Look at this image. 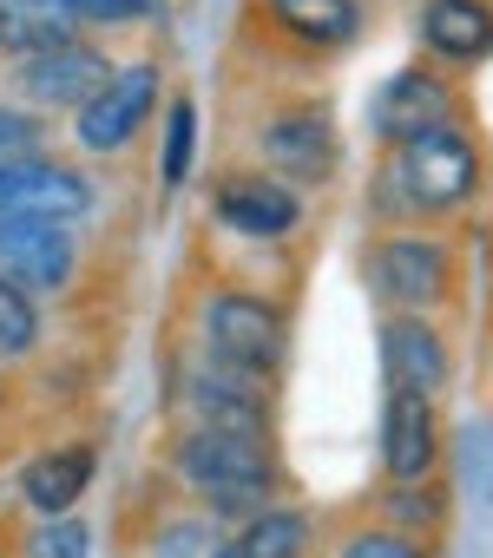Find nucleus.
I'll use <instances>...</instances> for the list:
<instances>
[{
    "instance_id": "1",
    "label": "nucleus",
    "mask_w": 493,
    "mask_h": 558,
    "mask_svg": "<svg viewBox=\"0 0 493 558\" xmlns=\"http://www.w3.org/2000/svg\"><path fill=\"white\" fill-rule=\"evenodd\" d=\"M171 473L197 506H211V519H251L264 506H284V466L270 440H251V434L184 427L171 447Z\"/></svg>"
},
{
    "instance_id": "2",
    "label": "nucleus",
    "mask_w": 493,
    "mask_h": 558,
    "mask_svg": "<svg viewBox=\"0 0 493 558\" xmlns=\"http://www.w3.org/2000/svg\"><path fill=\"white\" fill-rule=\"evenodd\" d=\"M473 191H480V145L460 119L408 138V145H388V165H382V210L388 217L441 223V217H460L473 204Z\"/></svg>"
},
{
    "instance_id": "3",
    "label": "nucleus",
    "mask_w": 493,
    "mask_h": 558,
    "mask_svg": "<svg viewBox=\"0 0 493 558\" xmlns=\"http://www.w3.org/2000/svg\"><path fill=\"white\" fill-rule=\"evenodd\" d=\"M369 290L388 316H428L454 296V250L434 230H388L369 250Z\"/></svg>"
},
{
    "instance_id": "4",
    "label": "nucleus",
    "mask_w": 493,
    "mask_h": 558,
    "mask_svg": "<svg viewBox=\"0 0 493 558\" xmlns=\"http://www.w3.org/2000/svg\"><path fill=\"white\" fill-rule=\"evenodd\" d=\"M197 329H204V355L237 362V368H257V375H277V362L290 349L284 310L251 296V290H211L204 310H197Z\"/></svg>"
},
{
    "instance_id": "5",
    "label": "nucleus",
    "mask_w": 493,
    "mask_h": 558,
    "mask_svg": "<svg viewBox=\"0 0 493 558\" xmlns=\"http://www.w3.org/2000/svg\"><path fill=\"white\" fill-rule=\"evenodd\" d=\"M184 408H191V427L270 440V375L257 368H237L197 349V362L184 368Z\"/></svg>"
},
{
    "instance_id": "6",
    "label": "nucleus",
    "mask_w": 493,
    "mask_h": 558,
    "mask_svg": "<svg viewBox=\"0 0 493 558\" xmlns=\"http://www.w3.org/2000/svg\"><path fill=\"white\" fill-rule=\"evenodd\" d=\"M93 210V184L60 158H0V217L8 223H80Z\"/></svg>"
},
{
    "instance_id": "7",
    "label": "nucleus",
    "mask_w": 493,
    "mask_h": 558,
    "mask_svg": "<svg viewBox=\"0 0 493 558\" xmlns=\"http://www.w3.org/2000/svg\"><path fill=\"white\" fill-rule=\"evenodd\" d=\"M112 73H119V66H112L99 47H86V40L53 47V53H34V60H14L21 99H27V106H47V112H86V106L106 93Z\"/></svg>"
},
{
    "instance_id": "8",
    "label": "nucleus",
    "mask_w": 493,
    "mask_h": 558,
    "mask_svg": "<svg viewBox=\"0 0 493 558\" xmlns=\"http://www.w3.org/2000/svg\"><path fill=\"white\" fill-rule=\"evenodd\" d=\"M158 86H165V73H158L152 60H132V66H119V73L106 80V93H99L86 112H73V125H80V145H86V151H99V158L125 151V145L145 132V119H152V106H158Z\"/></svg>"
},
{
    "instance_id": "9",
    "label": "nucleus",
    "mask_w": 493,
    "mask_h": 558,
    "mask_svg": "<svg viewBox=\"0 0 493 558\" xmlns=\"http://www.w3.org/2000/svg\"><path fill=\"white\" fill-rule=\"evenodd\" d=\"M257 151H264L270 178H284V184H323V178H336V158H342L336 125L316 106H290L277 119H264Z\"/></svg>"
},
{
    "instance_id": "10",
    "label": "nucleus",
    "mask_w": 493,
    "mask_h": 558,
    "mask_svg": "<svg viewBox=\"0 0 493 558\" xmlns=\"http://www.w3.org/2000/svg\"><path fill=\"white\" fill-rule=\"evenodd\" d=\"M80 269L73 223H8L0 217V283L14 290H67Z\"/></svg>"
},
{
    "instance_id": "11",
    "label": "nucleus",
    "mask_w": 493,
    "mask_h": 558,
    "mask_svg": "<svg viewBox=\"0 0 493 558\" xmlns=\"http://www.w3.org/2000/svg\"><path fill=\"white\" fill-rule=\"evenodd\" d=\"M441 466V414L434 395H395L382 401V480L388 486H421Z\"/></svg>"
},
{
    "instance_id": "12",
    "label": "nucleus",
    "mask_w": 493,
    "mask_h": 558,
    "mask_svg": "<svg viewBox=\"0 0 493 558\" xmlns=\"http://www.w3.org/2000/svg\"><path fill=\"white\" fill-rule=\"evenodd\" d=\"M454 119H460L454 112V86L434 66H401L369 106V125H375L382 145H408V138H421L434 125H454Z\"/></svg>"
},
{
    "instance_id": "13",
    "label": "nucleus",
    "mask_w": 493,
    "mask_h": 558,
    "mask_svg": "<svg viewBox=\"0 0 493 558\" xmlns=\"http://www.w3.org/2000/svg\"><path fill=\"white\" fill-rule=\"evenodd\" d=\"M211 204H217V223H230V230H243V236H257V243L290 236V230L303 223L297 184L270 178V171H237V178H224Z\"/></svg>"
},
{
    "instance_id": "14",
    "label": "nucleus",
    "mask_w": 493,
    "mask_h": 558,
    "mask_svg": "<svg viewBox=\"0 0 493 558\" xmlns=\"http://www.w3.org/2000/svg\"><path fill=\"white\" fill-rule=\"evenodd\" d=\"M382 381L395 395H441L447 381V342L428 316H388L382 323Z\"/></svg>"
},
{
    "instance_id": "15",
    "label": "nucleus",
    "mask_w": 493,
    "mask_h": 558,
    "mask_svg": "<svg viewBox=\"0 0 493 558\" xmlns=\"http://www.w3.org/2000/svg\"><path fill=\"white\" fill-rule=\"evenodd\" d=\"M93 473H99V447H86V440L47 447V453H34V460L21 466V499H27L34 519H60V512H73V506L86 499Z\"/></svg>"
},
{
    "instance_id": "16",
    "label": "nucleus",
    "mask_w": 493,
    "mask_h": 558,
    "mask_svg": "<svg viewBox=\"0 0 493 558\" xmlns=\"http://www.w3.org/2000/svg\"><path fill=\"white\" fill-rule=\"evenodd\" d=\"M421 47L441 66H473L493 53V8L486 0H428L421 8Z\"/></svg>"
},
{
    "instance_id": "17",
    "label": "nucleus",
    "mask_w": 493,
    "mask_h": 558,
    "mask_svg": "<svg viewBox=\"0 0 493 558\" xmlns=\"http://www.w3.org/2000/svg\"><path fill=\"white\" fill-rule=\"evenodd\" d=\"M80 27L86 21L67 8V0H0V53L8 60H34V53L73 47Z\"/></svg>"
},
{
    "instance_id": "18",
    "label": "nucleus",
    "mask_w": 493,
    "mask_h": 558,
    "mask_svg": "<svg viewBox=\"0 0 493 558\" xmlns=\"http://www.w3.org/2000/svg\"><path fill=\"white\" fill-rule=\"evenodd\" d=\"M310 551H316V525L297 506H264L237 519V532H224V558H310Z\"/></svg>"
},
{
    "instance_id": "19",
    "label": "nucleus",
    "mask_w": 493,
    "mask_h": 558,
    "mask_svg": "<svg viewBox=\"0 0 493 558\" xmlns=\"http://www.w3.org/2000/svg\"><path fill=\"white\" fill-rule=\"evenodd\" d=\"M264 14L303 47H349L362 34V0H264Z\"/></svg>"
},
{
    "instance_id": "20",
    "label": "nucleus",
    "mask_w": 493,
    "mask_h": 558,
    "mask_svg": "<svg viewBox=\"0 0 493 558\" xmlns=\"http://www.w3.org/2000/svg\"><path fill=\"white\" fill-rule=\"evenodd\" d=\"M441 519H447V499H441L434 480H421V486H388V493H382V525H395V532H408V538H434Z\"/></svg>"
},
{
    "instance_id": "21",
    "label": "nucleus",
    "mask_w": 493,
    "mask_h": 558,
    "mask_svg": "<svg viewBox=\"0 0 493 558\" xmlns=\"http://www.w3.org/2000/svg\"><path fill=\"white\" fill-rule=\"evenodd\" d=\"M145 558H224V532L217 519H165L152 538H145Z\"/></svg>"
},
{
    "instance_id": "22",
    "label": "nucleus",
    "mask_w": 493,
    "mask_h": 558,
    "mask_svg": "<svg viewBox=\"0 0 493 558\" xmlns=\"http://www.w3.org/2000/svg\"><path fill=\"white\" fill-rule=\"evenodd\" d=\"M34 342H40V310H34V296L14 290V283H0V362H27Z\"/></svg>"
},
{
    "instance_id": "23",
    "label": "nucleus",
    "mask_w": 493,
    "mask_h": 558,
    "mask_svg": "<svg viewBox=\"0 0 493 558\" xmlns=\"http://www.w3.org/2000/svg\"><path fill=\"white\" fill-rule=\"evenodd\" d=\"M21 558H93V532H86V519H73V512L40 519V525L21 538Z\"/></svg>"
},
{
    "instance_id": "24",
    "label": "nucleus",
    "mask_w": 493,
    "mask_h": 558,
    "mask_svg": "<svg viewBox=\"0 0 493 558\" xmlns=\"http://www.w3.org/2000/svg\"><path fill=\"white\" fill-rule=\"evenodd\" d=\"M329 558H428V551H421V538H408V532H395V525H382V519H375V525L342 532Z\"/></svg>"
},
{
    "instance_id": "25",
    "label": "nucleus",
    "mask_w": 493,
    "mask_h": 558,
    "mask_svg": "<svg viewBox=\"0 0 493 558\" xmlns=\"http://www.w3.org/2000/svg\"><path fill=\"white\" fill-rule=\"evenodd\" d=\"M191 145H197V106L191 99H171V112H165V184H184Z\"/></svg>"
},
{
    "instance_id": "26",
    "label": "nucleus",
    "mask_w": 493,
    "mask_h": 558,
    "mask_svg": "<svg viewBox=\"0 0 493 558\" xmlns=\"http://www.w3.org/2000/svg\"><path fill=\"white\" fill-rule=\"evenodd\" d=\"M27 151H40V119L0 106V158H27Z\"/></svg>"
},
{
    "instance_id": "27",
    "label": "nucleus",
    "mask_w": 493,
    "mask_h": 558,
    "mask_svg": "<svg viewBox=\"0 0 493 558\" xmlns=\"http://www.w3.org/2000/svg\"><path fill=\"white\" fill-rule=\"evenodd\" d=\"M67 8L80 21H139V14H152V0H67Z\"/></svg>"
},
{
    "instance_id": "28",
    "label": "nucleus",
    "mask_w": 493,
    "mask_h": 558,
    "mask_svg": "<svg viewBox=\"0 0 493 558\" xmlns=\"http://www.w3.org/2000/svg\"><path fill=\"white\" fill-rule=\"evenodd\" d=\"M0 408H8V381H0Z\"/></svg>"
}]
</instances>
